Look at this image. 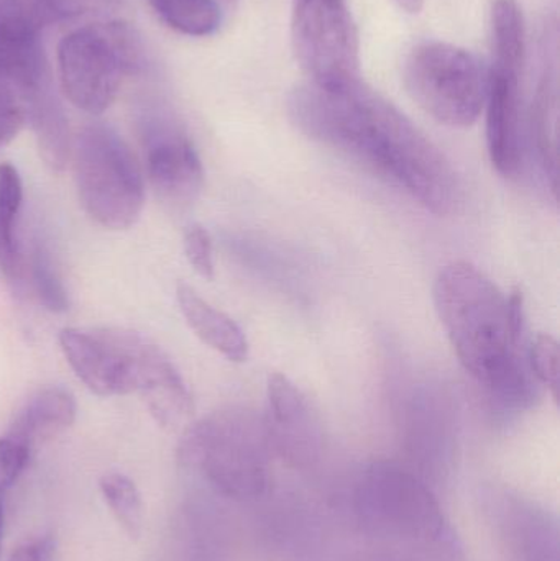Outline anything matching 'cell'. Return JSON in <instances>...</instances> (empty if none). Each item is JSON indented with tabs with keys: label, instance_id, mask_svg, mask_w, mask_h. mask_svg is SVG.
Listing matches in <instances>:
<instances>
[{
	"label": "cell",
	"instance_id": "1",
	"mask_svg": "<svg viewBox=\"0 0 560 561\" xmlns=\"http://www.w3.org/2000/svg\"><path fill=\"white\" fill-rule=\"evenodd\" d=\"M288 112L302 134L374 168L431 213L447 216L459 204V180L443 151L361 81L341 89L306 82L289 94Z\"/></svg>",
	"mask_w": 560,
	"mask_h": 561
},
{
	"label": "cell",
	"instance_id": "2",
	"mask_svg": "<svg viewBox=\"0 0 560 561\" xmlns=\"http://www.w3.org/2000/svg\"><path fill=\"white\" fill-rule=\"evenodd\" d=\"M434 307L460 365L483 388L516 408L538 396L525 340L510 325L508 300L469 262L444 266L433 287Z\"/></svg>",
	"mask_w": 560,
	"mask_h": 561
},
{
	"label": "cell",
	"instance_id": "3",
	"mask_svg": "<svg viewBox=\"0 0 560 561\" xmlns=\"http://www.w3.org/2000/svg\"><path fill=\"white\" fill-rule=\"evenodd\" d=\"M351 504L357 526L374 539L408 550H456V536L436 494L404 465H367L355 478Z\"/></svg>",
	"mask_w": 560,
	"mask_h": 561
},
{
	"label": "cell",
	"instance_id": "4",
	"mask_svg": "<svg viewBox=\"0 0 560 561\" xmlns=\"http://www.w3.org/2000/svg\"><path fill=\"white\" fill-rule=\"evenodd\" d=\"M272 448L263 417L249 408L213 412L184 428L178 460L233 501L262 496L270 484Z\"/></svg>",
	"mask_w": 560,
	"mask_h": 561
},
{
	"label": "cell",
	"instance_id": "5",
	"mask_svg": "<svg viewBox=\"0 0 560 561\" xmlns=\"http://www.w3.org/2000/svg\"><path fill=\"white\" fill-rule=\"evenodd\" d=\"M75 176L85 214L108 230H127L144 210V171L117 131L89 125L75 141Z\"/></svg>",
	"mask_w": 560,
	"mask_h": 561
},
{
	"label": "cell",
	"instance_id": "6",
	"mask_svg": "<svg viewBox=\"0 0 560 561\" xmlns=\"http://www.w3.org/2000/svg\"><path fill=\"white\" fill-rule=\"evenodd\" d=\"M403 76L411 98L441 124L470 127L485 108L489 71L469 49L424 43L408 56Z\"/></svg>",
	"mask_w": 560,
	"mask_h": 561
},
{
	"label": "cell",
	"instance_id": "7",
	"mask_svg": "<svg viewBox=\"0 0 560 561\" xmlns=\"http://www.w3.org/2000/svg\"><path fill=\"white\" fill-rule=\"evenodd\" d=\"M137 62V42L121 23L84 26L59 43L62 91L76 107L88 114H102L111 107L122 78L134 71Z\"/></svg>",
	"mask_w": 560,
	"mask_h": 561
},
{
	"label": "cell",
	"instance_id": "8",
	"mask_svg": "<svg viewBox=\"0 0 560 561\" xmlns=\"http://www.w3.org/2000/svg\"><path fill=\"white\" fill-rule=\"evenodd\" d=\"M292 36L311 84L341 89L361 81V39L347 0H295Z\"/></svg>",
	"mask_w": 560,
	"mask_h": 561
},
{
	"label": "cell",
	"instance_id": "9",
	"mask_svg": "<svg viewBox=\"0 0 560 561\" xmlns=\"http://www.w3.org/2000/svg\"><path fill=\"white\" fill-rule=\"evenodd\" d=\"M59 345L76 376L95 394L111 398L137 392L151 343L130 330L69 327L59 333Z\"/></svg>",
	"mask_w": 560,
	"mask_h": 561
},
{
	"label": "cell",
	"instance_id": "10",
	"mask_svg": "<svg viewBox=\"0 0 560 561\" xmlns=\"http://www.w3.org/2000/svg\"><path fill=\"white\" fill-rule=\"evenodd\" d=\"M273 457L288 467L308 471L324 455V427L308 396L282 373L266 382V409L262 415Z\"/></svg>",
	"mask_w": 560,
	"mask_h": 561
},
{
	"label": "cell",
	"instance_id": "11",
	"mask_svg": "<svg viewBox=\"0 0 560 561\" xmlns=\"http://www.w3.org/2000/svg\"><path fill=\"white\" fill-rule=\"evenodd\" d=\"M525 55L493 53L487 88V145L490 160L500 174L516 178L523 171L522 92L519 79Z\"/></svg>",
	"mask_w": 560,
	"mask_h": 561
},
{
	"label": "cell",
	"instance_id": "12",
	"mask_svg": "<svg viewBox=\"0 0 560 561\" xmlns=\"http://www.w3.org/2000/svg\"><path fill=\"white\" fill-rule=\"evenodd\" d=\"M510 561H560L559 527L552 514L513 491L483 496Z\"/></svg>",
	"mask_w": 560,
	"mask_h": 561
},
{
	"label": "cell",
	"instance_id": "13",
	"mask_svg": "<svg viewBox=\"0 0 560 561\" xmlns=\"http://www.w3.org/2000/svg\"><path fill=\"white\" fill-rule=\"evenodd\" d=\"M39 22L30 0H0V75L22 91L23 98L48 79Z\"/></svg>",
	"mask_w": 560,
	"mask_h": 561
},
{
	"label": "cell",
	"instance_id": "14",
	"mask_svg": "<svg viewBox=\"0 0 560 561\" xmlns=\"http://www.w3.org/2000/svg\"><path fill=\"white\" fill-rule=\"evenodd\" d=\"M145 160L148 180L161 201L183 207L197 199L204 183L203 163L184 135L168 128L150 131Z\"/></svg>",
	"mask_w": 560,
	"mask_h": 561
},
{
	"label": "cell",
	"instance_id": "15",
	"mask_svg": "<svg viewBox=\"0 0 560 561\" xmlns=\"http://www.w3.org/2000/svg\"><path fill=\"white\" fill-rule=\"evenodd\" d=\"M138 394L160 427L178 431L193 417L194 402L170 356L151 343L141 365Z\"/></svg>",
	"mask_w": 560,
	"mask_h": 561
},
{
	"label": "cell",
	"instance_id": "16",
	"mask_svg": "<svg viewBox=\"0 0 560 561\" xmlns=\"http://www.w3.org/2000/svg\"><path fill=\"white\" fill-rule=\"evenodd\" d=\"M76 412L75 396L61 386H49L20 408L7 435L33 450L68 431L75 424Z\"/></svg>",
	"mask_w": 560,
	"mask_h": 561
},
{
	"label": "cell",
	"instance_id": "17",
	"mask_svg": "<svg viewBox=\"0 0 560 561\" xmlns=\"http://www.w3.org/2000/svg\"><path fill=\"white\" fill-rule=\"evenodd\" d=\"M176 299L190 329L210 348L233 363L249 358V340L232 317L210 306L193 287L180 283Z\"/></svg>",
	"mask_w": 560,
	"mask_h": 561
},
{
	"label": "cell",
	"instance_id": "18",
	"mask_svg": "<svg viewBox=\"0 0 560 561\" xmlns=\"http://www.w3.org/2000/svg\"><path fill=\"white\" fill-rule=\"evenodd\" d=\"M26 117L32 121L39 154L53 173H61L71 157L68 121L49 82L26 98Z\"/></svg>",
	"mask_w": 560,
	"mask_h": 561
},
{
	"label": "cell",
	"instance_id": "19",
	"mask_svg": "<svg viewBox=\"0 0 560 561\" xmlns=\"http://www.w3.org/2000/svg\"><path fill=\"white\" fill-rule=\"evenodd\" d=\"M533 131L536 147L552 193H559V98L558 82L552 71H546L539 81L533 105Z\"/></svg>",
	"mask_w": 560,
	"mask_h": 561
},
{
	"label": "cell",
	"instance_id": "20",
	"mask_svg": "<svg viewBox=\"0 0 560 561\" xmlns=\"http://www.w3.org/2000/svg\"><path fill=\"white\" fill-rule=\"evenodd\" d=\"M23 186L13 164H0V272L9 279H19L23 256L16 237V220L22 207Z\"/></svg>",
	"mask_w": 560,
	"mask_h": 561
},
{
	"label": "cell",
	"instance_id": "21",
	"mask_svg": "<svg viewBox=\"0 0 560 561\" xmlns=\"http://www.w3.org/2000/svg\"><path fill=\"white\" fill-rule=\"evenodd\" d=\"M158 15L178 32L191 36L213 35L222 22L214 0H148Z\"/></svg>",
	"mask_w": 560,
	"mask_h": 561
},
{
	"label": "cell",
	"instance_id": "22",
	"mask_svg": "<svg viewBox=\"0 0 560 561\" xmlns=\"http://www.w3.org/2000/svg\"><path fill=\"white\" fill-rule=\"evenodd\" d=\"M99 488L125 536L137 542L144 533V503L134 481L125 474L108 473L101 478Z\"/></svg>",
	"mask_w": 560,
	"mask_h": 561
},
{
	"label": "cell",
	"instance_id": "23",
	"mask_svg": "<svg viewBox=\"0 0 560 561\" xmlns=\"http://www.w3.org/2000/svg\"><path fill=\"white\" fill-rule=\"evenodd\" d=\"M30 272H32L36 296L45 309L55 313L69 309L68 290H66L58 268L53 262L52 253L45 245H42V242L35 243L33 247L32 256H30Z\"/></svg>",
	"mask_w": 560,
	"mask_h": 561
},
{
	"label": "cell",
	"instance_id": "24",
	"mask_svg": "<svg viewBox=\"0 0 560 561\" xmlns=\"http://www.w3.org/2000/svg\"><path fill=\"white\" fill-rule=\"evenodd\" d=\"M529 369L536 381L545 385L556 402H559L560 352L555 336L542 333L533 340L526 352Z\"/></svg>",
	"mask_w": 560,
	"mask_h": 561
},
{
	"label": "cell",
	"instance_id": "25",
	"mask_svg": "<svg viewBox=\"0 0 560 561\" xmlns=\"http://www.w3.org/2000/svg\"><path fill=\"white\" fill-rule=\"evenodd\" d=\"M25 118L26 105L22 91L0 75V147L15 138Z\"/></svg>",
	"mask_w": 560,
	"mask_h": 561
},
{
	"label": "cell",
	"instance_id": "26",
	"mask_svg": "<svg viewBox=\"0 0 560 561\" xmlns=\"http://www.w3.org/2000/svg\"><path fill=\"white\" fill-rule=\"evenodd\" d=\"M184 253L201 278L214 279L216 268H214L213 239L201 224L187 227L184 233Z\"/></svg>",
	"mask_w": 560,
	"mask_h": 561
},
{
	"label": "cell",
	"instance_id": "27",
	"mask_svg": "<svg viewBox=\"0 0 560 561\" xmlns=\"http://www.w3.org/2000/svg\"><path fill=\"white\" fill-rule=\"evenodd\" d=\"M30 455L32 450L15 438L9 435L0 438V493L9 490L19 480L28 465Z\"/></svg>",
	"mask_w": 560,
	"mask_h": 561
},
{
	"label": "cell",
	"instance_id": "28",
	"mask_svg": "<svg viewBox=\"0 0 560 561\" xmlns=\"http://www.w3.org/2000/svg\"><path fill=\"white\" fill-rule=\"evenodd\" d=\"M9 561H56V539L43 536L22 543L13 550Z\"/></svg>",
	"mask_w": 560,
	"mask_h": 561
},
{
	"label": "cell",
	"instance_id": "29",
	"mask_svg": "<svg viewBox=\"0 0 560 561\" xmlns=\"http://www.w3.org/2000/svg\"><path fill=\"white\" fill-rule=\"evenodd\" d=\"M401 9L408 10V12L416 13L420 12L423 7V0H395Z\"/></svg>",
	"mask_w": 560,
	"mask_h": 561
},
{
	"label": "cell",
	"instance_id": "30",
	"mask_svg": "<svg viewBox=\"0 0 560 561\" xmlns=\"http://www.w3.org/2000/svg\"><path fill=\"white\" fill-rule=\"evenodd\" d=\"M2 534H3V506L0 501V549H2Z\"/></svg>",
	"mask_w": 560,
	"mask_h": 561
},
{
	"label": "cell",
	"instance_id": "31",
	"mask_svg": "<svg viewBox=\"0 0 560 561\" xmlns=\"http://www.w3.org/2000/svg\"><path fill=\"white\" fill-rule=\"evenodd\" d=\"M378 561H410V560L404 559V557H403V559H391V557H390V559L378 560Z\"/></svg>",
	"mask_w": 560,
	"mask_h": 561
}]
</instances>
